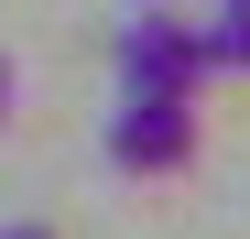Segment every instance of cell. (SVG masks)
<instances>
[{
  "label": "cell",
  "mask_w": 250,
  "mask_h": 239,
  "mask_svg": "<svg viewBox=\"0 0 250 239\" xmlns=\"http://www.w3.org/2000/svg\"><path fill=\"white\" fill-rule=\"evenodd\" d=\"M109 163L120 174H185L196 163V98L174 87H120V120H109Z\"/></svg>",
  "instance_id": "obj_1"
},
{
  "label": "cell",
  "mask_w": 250,
  "mask_h": 239,
  "mask_svg": "<svg viewBox=\"0 0 250 239\" xmlns=\"http://www.w3.org/2000/svg\"><path fill=\"white\" fill-rule=\"evenodd\" d=\"M207 33L185 22V11H131L120 22V87H174V98H196L207 87Z\"/></svg>",
  "instance_id": "obj_2"
},
{
  "label": "cell",
  "mask_w": 250,
  "mask_h": 239,
  "mask_svg": "<svg viewBox=\"0 0 250 239\" xmlns=\"http://www.w3.org/2000/svg\"><path fill=\"white\" fill-rule=\"evenodd\" d=\"M196 33H207V65L218 76H250V0H218Z\"/></svg>",
  "instance_id": "obj_3"
},
{
  "label": "cell",
  "mask_w": 250,
  "mask_h": 239,
  "mask_svg": "<svg viewBox=\"0 0 250 239\" xmlns=\"http://www.w3.org/2000/svg\"><path fill=\"white\" fill-rule=\"evenodd\" d=\"M0 120H11V55H0Z\"/></svg>",
  "instance_id": "obj_4"
}]
</instances>
